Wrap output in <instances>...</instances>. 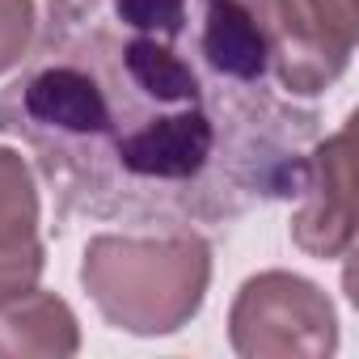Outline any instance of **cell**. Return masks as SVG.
Instances as JSON below:
<instances>
[{
	"label": "cell",
	"mask_w": 359,
	"mask_h": 359,
	"mask_svg": "<svg viewBox=\"0 0 359 359\" xmlns=\"http://www.w3.org/2000/svg\"><path fill=\"white\" fill-rule=\"evenodd\" d=\"M0 135L64 220L173 233L296 199L321 114L275 93L245 0H47Z\"/></svg>",
	"instance_id": "1"
},
{
	"label": "cell",
	"mask_w": 359,
	"mask_h": 359,
	"mask_svg": "<svg viewBox=\"0 0 359 359\" xmlns=\"http://www.w3.org/2000/svg\"><path fill=\"white\" fill-rule=\"evenodd\" d=\"M81 279L114 330L144 338L173 334L208 296L212 245L191 229L156 237H93Z\"/></svg>",
	"instance_id": "2"
},
{
	"label": "cell",
	"mask_w": 359,
	"mask_h": 359,
	"mask_svg": "<svg viewBox=\"0 0 359 359\" xmlns=\"http://www.w3.org/2000/svg\"><path fill=\"white\" fill-rule=\"evenodd\" d=\"M237 355H330L338 346V317L325 292L300 275L266 271L254 275L233 304Z\"/></svg>",
	"instance_id": "3"
},
{
	"label": "cell",
	"mask_w": 359,
	"mask_h": 359,
	"mask_svg": "<svg viewBox=\"0 0 359 359\" xmlns=\"http://www.w3.org/2000/svg\"><path fill=\"white\" fill-rule=\"evenodd\" d=\"M266 43L271 76L292 97L325 93L351 64L355 39L342 34L313 0H245Z\"/></svg>",
	"instance_id": "4"
},
{
	"label": "cell",
	"mask_w": 359,
	"mask_h": 359,
	"mask_svg": "<svg viewBox=\"0 0 359 359\" xmlns=\"http://www.w3.org/2000/svg\"><path fill=\"white\" fill-rule=\"evenodd\" d=\"M355 118L338 135L317 140L309 152V173L300 187V212L292 216V241L313 258H346L355 241V177H351Z\"/></svg>",
	"instance_id": "5"
},
{
	"label": "cell",
	"mask_w": 359,
	"mask_h": 359,
	"mask_svg": "<svg viewBox=\"0 0 359 359\" xmlns=\"http://www.w3.org/2000/svg\"><path fill=\"white\" fill-rule=\"evenodd\" d=\"M43 241H39V195L26 161L0 148V300L39 287Z\"/></svg>",
	"instance_id": "6"
},
{
	"label": "cell",
	"mask_w": 359,
	"mask_h": 359,
	"mask_svg": "<svg viewBox=\"0 0 359 359\" xmlns=\"http://www.w3.org/2000/svg\"><path fill=\"white\" fill-rule=\"evenodd\" d=\"M76 346L81 330L60 296L30 287L0 300V355H76Z\"/></svg>",
	"instance_id": "7"
},
{
	"label": "cell",
	"mask_w": 359,
	"mask_h": 359,
	"mask_svg": "<svg viewBox=\"0 0 359 359\" xmlns=\"http://www.w3.org/2000/svg\"><path fill=\"white\" fill-rule=\"evenodd\" d=\"M34 0H0V72L22 64L34 43Z\"/></svg>",
	"instance_id": "8"
}]
</instances>
